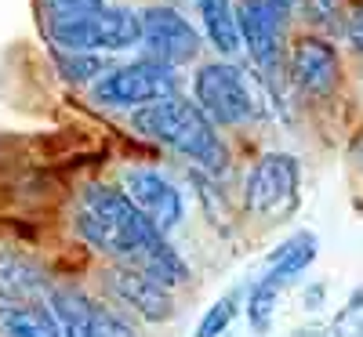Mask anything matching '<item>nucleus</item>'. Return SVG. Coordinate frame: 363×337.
I'll return each mask as SVG.
<instances>
[{
  "instance_id": "4be33fe9",
  "label": "nucleus",
  "mask_w": 363,
  "mask_h": 337,
  "mask_svg": "<svg viewBox=\"0 0 363 337\" xmlns=\"http://www.w3.org/2000/svg\"><path fill=\"white\" fill-rule=\"evenodd\" d=\"M62 73L69 80H91V76H99L102 73V62L95 55H62Z\"/></svg>"
},
{
  "instance_id": "f8f14e48",
  "label": "nucleus",
  "mask_w": 363,
  "mask_h": 337,
  "mask_svg": "<svg viewBox=\"0 0 363 337\" xmlns=\"http://www.w3.org/2000/svg\"><path fill=\"white\" fill-rule=\"evenodd\" d=\"M48 294V275L37 261H29L15 251L0 254V309L15 304H37Z\"/></svg>"
},
{
  "instance_id": "6e6552de",
  "label": "nucleus",
  "mask_w": 363,
  "mask_h": 337,
  "mask_svg": "<svg viewBox=\"0 0 363 337\" xmlns=\"http://www.w3.org/2000/svg\"><path fill=\"white\" fill-rule=\"evenodd\" d=\"M236 22H240V37L247 40L255 66L262 69L272 98H277V87L287 73V66H284V22L272 18L258 0H244L236 11Z\"/></svg>"
},
{
  "instance_id": "393cba45",
  "label": "nucleus",
  "mask_w": 363,
  "mask_h": 337,
  "mask_svg": "<svg viewBox=\"0 0 363 337\" xmlns=\"http://www.w3.org/2000/svg\"><path fill=\"white\" fill-rule=\"evenodd\" d=\"M301 304H306V309H320L323 304V283H313L306 294H301Z\"/></svg>"
},
{
  "instance_id": "ddd939ff",
  "label": "nucleus",
  "mask_w": 363,
  "mask_h": 337,
  "mask_svg": "<svg viewBox=\"0 0 363 337\" xmlns=\"http://www.w3.org/2000/svg\"><path fill=\"white\" fill-rule=\"evenodd\" d=\"M316 251H320V239L316 232H294L284 247H277L269 254V268L262 272V280H269L272 287L287 290L291 283H298L306 268L316 261Z\"/></svg>"
},
{
  "instance_id": "20e7f679",
  "label": "nucleus",
  "mask_w": 363,
  "mask_h": 337,
  "mask_svg": "<svg viewBox=\"0 0 363 337\" xmlns=\"http://www.w3.org/2000/svg\"><path fill=\"white\" fill-rule=\"evenodd\" d=\"M51 40L62 55H95V51H124L142 44V15L128 8H106L77 25L51 29Z\"/></svg>"
},
{
  "instance_id": "6ab92c4d",
  "label": "nucleus",
  "mask_w": 363,
  "mask_h": 337,
  "mask_svg": "<svg viewBox=\"0 0 363 337\" xmlns=\"http://www.w3.org/2000/svg\"><path fill=\"white\" fill-rule=\"evenodd\" d=\"M352 15H356L352 0H306V18L323 33H338V29L345 33Z\"/></svg>"
},
{
  "instance_id": "a211bd4d",
  "label": "nucleus",
  "mask_w": 363,
  "mask_h": 337,
  "mask_svg": "<svg viewBox=\"0 0 363 337\" xmlns=\"http://www.w3.org/2000/svg\"><path fill=\"white\" fill-rule=\"evenodd\" d=\"M244 294H247L244 287L225 290V294L203 312V319H200V326H196L193 337H222V333L233 326V319H236V312H240V297H244Z\"/></svg>"
},
{
  "instance_id": "423d86ee",
  "label": "nucleus",
  "mask_w": 363,
  "mask_h": 337,
  "mask_svg": "<svg viewBox=\"0 0 363 337\" xmlns=\"http://www.w3.org/2000/svg\"><path fill=\"white\" fill-rule=\"evenodd\" d=\"M298 160L291 152H265L247 174L244 203L258 218H287L298 203Z\"/></svg>"
},
{
  "instance_id": "5701e85b",
  "label": "nucleus",
  "mask_w": 363,
  "mask_h": 337,
  "mask_svg": "<svg viewBox=\"0 0 363 337\" xmlns=\"http://www.w3.org/2000/svg\"><path fill=\"white\" fill-rule=\"evenodd\" d=\"M258 4L272 15V18H277V22H287V15L294 11V4H298V0H258Z\"/></svg>"
},
{
  "instance_id": "9b49d317",
  "label": "nucleus",
  "mask_w": 363,
  "mask_h": 337,
  "mask_svg": "<svg viewBox=\"0 0 363 337\" xmlns=\"http://www.w3.org/2000/svg\"><path fill=\"white\" fill-rule=\"evenodd\" d=\"M109 283H113V294L124 301L131 312H138L142 319H149V323H167V319L174 316L171 290H167L160 280H153L149 272H142L138 265H120V268H113Z\"/></svg>"
},
{
  "instance_id": "b1692460",
  "label": "nucleus",
  "mask_w": 363,
  "mask_h": 337,
  "mask_svg": "<svg viewBox=\"0 0 363 337\" xmlns=\"http://www.w3.org/2000/svg\"><path fill=\"white\" fill-rule=\"evenodd\" d=\"M345 37H349V44L363 55V8L352 15V22H349V29H345Z\"/></svg>"
},
{
  "instance_id": "0eeeda50",
  "label": "nucleus",
  "mask_w": 363,
  "mask_h": 337,
  "mask_svg": "<svg viewBox=\"0 0 363 337\" xmlns=\"http://www.w3.org/2000/svg\"><path fill=\"white\" fill-rule=\"evenodd\" d=\"M142 47L149 55V62L174 69L196 58L200 33L174 8H145L142 11Z\"/></svg>"
},
{
  "instance_id": "9d476101",
  "label": "nucleus",
  "mask_w": 363,
  "mask_h": 337,
  "mask_svg": "<svg viewBox=\"0 0 363 337\" xmlns=\"http://www.w3.org/2000/svg\"><path fill=\"white\" fill-rule=\"evenodd\" d=\"M287 76L294 80L298 91L306 95H330L338 84V51L330 40L323 37H306L298 40L294 51H291V62H287Z\"/></svg>"
},
{
  "instance_id": "f3484780",
  "label": "nucleus",
  "mask_w": 363,
  "mask_h": 337,
  "mask_svg": "<svg viewBox=\"0 0 363 337\" xmlns=\"http://www.w3.org/2000/svg\"><path fill=\"white\" fill-rule=\"evenodd\" d=\"M99 11H106L102 0H40V18H48V29L77 25Z\"/></svg>"
},
{
  "instance_id": "f257e3e1",
  "label": "nucleus",
  "mask_w": 363,
  "mask_h": 337,
  "mask_svg": "<svg viewBox=\"0 0 363 337\" xmlns=\"http://www.w3.org/2000/svg\"><path fill=\"white\" fill-rule=\"evenodd\" d=\"M77 229L95 251L120 258V261H131V265H138L142 254L157 243V236H164L142 218L138 207L124 193L106 189V185L87 189L80 214H77Z\"/></svg>"
},
{
  "instance_id": "39448f33",
  "label": "nucleus",
  "mask_w": 363,
  "mask_h": 337,
  "mask_svg": "<svg viewBox=\"0 0 363 337\" xmlns=\"http://www.w3.org/2000/svg\"><path fill=\"white\" fill-rule=\"evenodd\" d=\"M95 98L102 105H116V109H149L157 102L178 98L174 95V69H167L160 62H149V58L145 62L120 66L95 84Z\"/></svg>"
},
{
  "instance_id": "4468645a",
  "label": "nucleus",
  "mask_w": 363,
  "mask_h": 337,
  "mask_svg": "<svg viewBox=\"0 0 363 337\" xmlns=\"http://www.w3.org/2000/svg\"><path fill=\"white\" fill-rule=\"evenodd\" d=\"M0 333L4 337H66L55 309L44 304V301L0 309Z\"/></svg>"
},
{
  "instance_id": "1a4fd4ad",
  "label": "nucleus",
  "mask_w": 363,
  "mask_h": 337,
  "mask_svg": "<svg viewBox=\"0 0 363 337\" xmlns=\"http://www.w3.org/2000/svg\"><path fill=\"white\" fill-rule=\"evenodd\" d=\"M124 196L138 207V214L157 232H171L182 222V214H186L182 193L157 171H128L124 174Z\"/></svg>"
},
{
  "instance_id": "f03ea898",
  "label": "nucleus",
  "mask_w": 363,
  "mask_h": 337,
  "mask_svg": "<svg viewBox=\"0 0 363 337\" xmlns=\"http://www.w3.org/2000/svg\"><path fill=\"white\" fill-rule=\"evenodd\" d=\"M135 131L153 138V142L171 145L174 152L189 156L193 167H200V171L218 174V171L229 167L225 145H222L215 124H211L200 113V105L189 102V98H167V102H157L149 109H138L135 113Z\"/></svg>"
},
{
  "instance_id": "dca6fc26",
  "label": "nucleus",
  "mask_w": 363,
  "mask_h": 337,
  "mask_svg": "<svg viewBox=\"0 0 363 337\" xmlns=\"http://www.w3.org/2000/svg\"><path fill=\"white\" fill-rule=\"evenodd\" d=\"M138 268H142V272H149L153 280H160L167 290L189 280V268H186V261H182V258L174 254V247H171V243H167L164 236H157V243H153V247H149V251L142 254Z\"/></svg>"
},
{
  "instance_id": "a878e982",
  "label": "nucleus",
  "mask_w": 363,
  "mask_h": 337,
  "mask_svg": "<svg viewBox=\"0 0 363 337\" xmlns=\"http://www.w3.org/2000/svg\"><path fill=\"white\" fill-rule=\"evenodd\" d=\"M349 156H352V167L363 174V131L352 138V145H349Z\"/></svg>"
},
{
  "instance_id": "7ed1b4c3",
  "label": "nucleus",
  "mask_w": 363,
  "mask_h": 337,
  "mask_svg": "<svg viewBox=\"0 0 363 337\" xmlns=\"http://www.w3.org/2000/svg\"><path fill=\"white\" fill-rule=\"evenodd\" d=\"M193 98L211 124H222V127L244 124V120H251L258 113V98L251 95L247 76L229 62H211V66L196 69Z\"/></svg>"
},
{
  "instance_id": "412c9836",
  "label": "nucleus",
  "mask_w": 363,
  "mask_h": 337,
  "mask_svg": "<svg viewBox=\"0 0 363 337\" xmlns=\"http://www.w3.org/2000/svg\"><path fill=\"white\" fill-rule=\"evenodd\" d=\"M189 178H193V185H196V196L203 200V207H207V214H211V222H222V225H225V222H229V207H225L218 185H211L207 171H200V167H193Z\"/></svg>"
},
{
  "instance_id": "aec40b11",
  "label": "nucleus",
  "mask_w": 363,
  "mask_h": 337,
  "mask_svg": "<svg viewBox=\"0 0 363 337\" xmlns=\"http://www.w3.org/2000/svg\"><path fill=\"white\" fill-rule=\"evenodd\" d=\"M330 337H363V283L342 301V309L330 319Z\"/></svg>"
},
{
  "instance_id": "bb28decb",
  "label": "nucleus",
  "mask_w": 363,
  "mask_h": 337,
  "mask_svg": "<svg viewBox=\"0 0 363 337\" xmlns=\"http://www.w3.org/2000/svg\"><path fill=\"white\" fill-rule=\"evenodd\" d=\"M291 337H330V330L327 326H298Z\"/></svg>"
},
{
  "instance_id": "2eb2a0df",
  "label": "nucleus",
  "mask_w": 363,
  "mask_h": 337,
  "mask_svg": "<svg viewBox=\"0 0 363 337\" xmlns=\"http://www.w3.org/2000/svg\"><path fill=\"white\" fill-rule=\"evenodd\" d=\"M200 15H203V29L211 44H215L222 55H233L240 47V22L233 11V0H196Z\"/></svg>"
}]
</instances>
